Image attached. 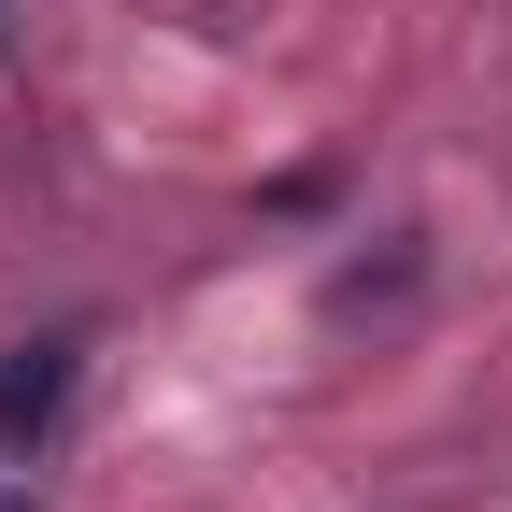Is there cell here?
I'll return each instance as SVG.
<instances>
[{
  "mask_svg": "<svg viewBox=\"0 0 512 512\" xmlns=\"http://www.w3.org/2000/svg\"><path fill=\"white\" fill-rule=\"evenodd\" d=\"M72 370H86V342H72V328H43V342L0 356V441H43L57 413H72Z\"/></svg>",
  "mask_w": 512,
  "mask_h": 512,
  "instance_id": "cell-1",
  "label": "cell"
}]
</instances>
